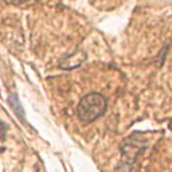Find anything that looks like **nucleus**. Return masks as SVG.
I'll list each match as a JSON object with an SVG mask.
<instances>
[{"instance_id":"nucleus-1","label":"nucleus","mask_w":172,"mask_h":172,"mask_svg":"<svg viewBox=\"0 0 172 172\" xmlns=\"http://www.w3.org/2000/svg\"><path fill=\"white\" fill-rule=\"evenodd\" d=\"M108 101L100 93H89L79 101L77 106V116L83 124H90L96 121L106 112Z\"/></svg>"},{"instance_id":"nucleus-2","label":"nucleus","mask_w":172,"mask_h":172,"mask_svg":"<svg viewBox=\"0 0 172 172\" xmlns=\"http://www.w3.org/2000/svg\"><path fill=\"white\" fill-rule=\"evenodd\" d=\"M86 59V54L81 50H77L71 54H67L66 57H63L61 61H59V66L65 70H70V69H74L78 67L83 63V61Z\"/></svg>"},{"instance_id":"nucleus-3","label":"nucleus","mask_w":172,"mask_h":172,"mask_svg":"<svg viewBox=\"0 0 172 172\" xmlns=\"http://www.w3.org/2000/svg\"><path fill=\"white\" fill-rule=\"evenodd\" d=\"M8 102H10V105H11V108L13 109V112L16 113V116L19 117V120H22V121L26 122V117H24V113H23V109H22V105H20L19 98H17V96H16L15 93L10 94Z\"/></svg>"},{"instance_id":"nucleus-4","label":"nucleus","mask_w":172,"mask_h":172,"mask_svg":"<svg viewBox=\"0 0 172 172\" xmlns=\"http://www.w3.org/2000/svg\"><path fill=\"white\" fill-rule=\"evenodd\" d=\"M7 135V125L3 121H0V139H4Z\"/></svg>"},{"instance_id":"nucleus-5","label":"nucleus","mask_w":172,"mask_h":172,"mask_svg":"<svg viewBox=\"0 0 172 172\" xmlns=\"http://www.w3.org/2000/svg\"><path fill=\"white\" fill-rule=\"evenodd\" d=\"M170 128L172 129V121H171V124H170Z\"/></svg>"}]
</instances>
